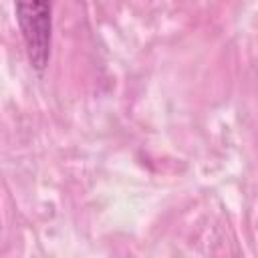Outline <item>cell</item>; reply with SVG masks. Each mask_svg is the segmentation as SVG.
Returning a JSON list of instances; mask_svg holds the SVG:
<instances>
[{
  "label": "cell",
  "mask_w": 258,
  "mask_h": 258,
  "mask_svg": "<svg viewBox=\"0 0 258 258\" xmlns=\"http://www.w3.org/2000/svg\"><path fill=\"white\" fill-rule=\"evenodd\" d=\"M52 2L54 0H14L18 28L24 40L28 62L34 71H44L50 58Z\"/></svg>",
  "instance_id": "1"
}]
</instances>
